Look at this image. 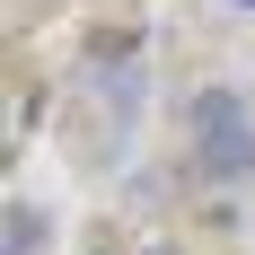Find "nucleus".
Returning a JSON list of instances; mask_svg holds the SVG:
<instances>
[{"label": "nucleus", "mask_w": 255, "mask_h": 255, "mask_svg": "<svg viewBox=\"0 0 255 255\" xmlns=\"http://www.w3.org/2000/svg\"><path fill=\"white\" fill-rule=\"evenodd\" d=\"M229 9H255V0H229Z\"/></svg>", "instance_id": "7ed1b4c3"}, {"label": "nucleus", "mask_w": 255, "mask_h": 255, "mask_svg": "<svg viewBox=\"0 0 255 255\" xmlns=\"http://www.w3.org/2000/svg\"><path fill=\"white\" fill-rule=\"evenodd\" d=\"M194 158H203V176L255 167V124H247V106H238L229 88H203V97H194Z\"/></svg>", "instance_id": "f257e3e1"}, {"label": "nucleus", "mask_w": 255, "mask_h": 255, "mask_svg": "<svg viewBox=\"0 0 255 255\" xmlns=\"http://www.w3.org/2000/svg\"><path fill=\"white\" fill-rule=\"evenodd\" d=\"M35 238H44V220H35V211H9V255H26Z\"/></svg>", "instance_id": "f03ea898"}]
</instances>
